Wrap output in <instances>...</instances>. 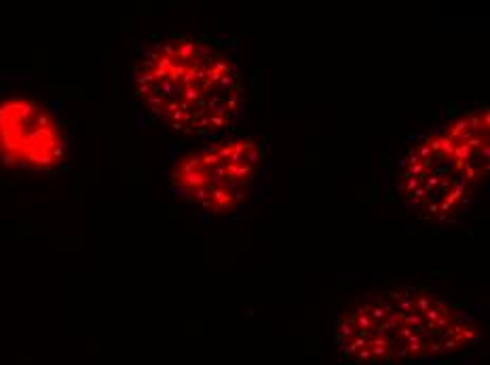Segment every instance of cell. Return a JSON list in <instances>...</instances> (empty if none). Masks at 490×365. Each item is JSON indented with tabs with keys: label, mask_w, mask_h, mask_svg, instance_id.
<instances>
[{
	"label": "cell",
	"mask_w": 490,
	"mask_h": 365,
	"mask_svg": "<svg viewBox=\"0 0 490 365\" xmlns=\"http://www.w3.org/2000/svg\"><path fill=\"white\" fill-rule=\"evenodd\" d=\"M133 89L156 121L182 136H224L243 110L235 55L203 36L148 45L133 68Z\"/></svg>",
	"instance_id": "obj_1"
},
{
	"label": "cell",
	"mask_w": 490,
	"mask_h": 365,
	"mask_svg": "<svg viewBox=\"0 0 490 365\" xmlns=\"http://www.w3.org/2000/svg\"><path fill=\"white\" fill-rule=\"evenodd\" d=\"M334 340L349 365H423L476 344L478 323L427 287L387 289L343 315Z\"/></svg>",
	"instance_id": "obj_2"
},
{
	"label": "cell",
	"mask_w": 490,
	"mask_h": 365,
	"mask_svg": "<svg viewBox=\"0 0 490 365\" xmlns=\"http://www.w3.org/2000/svg\"><path fill=\"white\" fill-rule=\"evenodd\" d=\"M266 167L264 148L254 139H226L180 158L171 192L203 211H228L256 188Z\"/></svg>",
	"instance_id": "obj_3"
},
{
	"label": "cell",
	"mask_w": 490,
	"mask_h": 365,
	"mask_svg": "<svg viewBox=\"0 0 490 365\" xmlns=\"http://www.w3.org/2000/svg\"><path fill=\"white\" fill-rule=\"evenodd\" d=\"M476 186L441 131L418 137L401 161L399 190L408 207L427 222L452 224L465 218Z\"/></svg>",
	"instance_id": "obj_4"
},
{
	"label": "cell",
	"mask_w": 490,
	"mask_h": 365,
	"mask_svg": "<svg viewBox=\"0 0 490 365\" xmlns=\"http://www.w3.org/2000/svg\"><path fill=\"white\" fill-rule=\"evenodd\" d=\"M66 139L49 110L36 99L11 97L0 104V158L21 169H53L64 161Z\"/></svg>",
	"instance_id": "obj_5"
},
{
	"label": "cell",
	"mask_w": 490,
	"mask_h": 365,
	"mask_svg": "<svg viewBox=\"0 0 490 365\" xmlns=\"http://www.w3.org/2000/svg\"><path fill=\"white\" fill-rule=\"evenodd\" d=\"M448 148L480 184L488 173V110L480 108L441 131Z\"/></svg>",
	"instance_id": "obj_6"
}]
</instances>
